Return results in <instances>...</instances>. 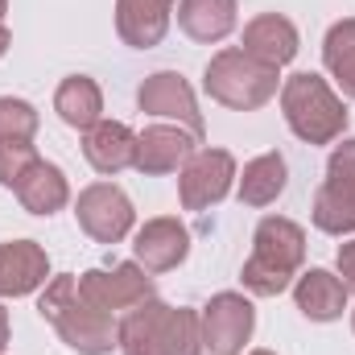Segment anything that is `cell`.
Returning <instances> with one entry per match:
<instances>
[{
  "mask_svg": "<svg viewBox=\"0 0 355 355\" xmlns=\"http://www.w3.org/2000/svg\"><path fill=\"white\" fill-rule=\"evenodd\" d=\"M132 257H137V265L145 268V272H170V268H178L190 257V232H186V223L174 219V215L149 219L137 232V240H132Z\"/></svg>",
  "mask_w": 355,
  "mask_h": 355,
  "instance_id": "13",
  "label": "cell"
},
{
  "mask_svg": "<svg viewBox=\"0 0 355 355\" xmlns=\"http://www.w3.org/2000/svg\"><path fill=\"white\" fill-rule=\"evenodd\" d=\"M178 29L190 42H223L236 29V0H178Z\"/></svg>",
  "mask_w": 355,
  "mask_h": 355,
  "instance_id": "20",
  "label": "cell"
},
{
  "mask_svg": "<svg viewBox=\"0 0 355 355\" xmlns=\"http://www.w3.org/2000/svg\"><path fill=\"white\" fill-rule=\"evenodd\" d=\"M137 103H141V112H149V116L178 120L182 128H190V132L202 141V112H198V99H194L190 83H186L178 71H157V75H149V79L141 83V91H137Z\"/></svg>",
  "mask_w": 355,
  "mask_h": 355,
  "instance_id": "11",
  "label": "cell"
},
{
  "mask_svg": "<svg viewBox=\"0 0 355 355\" xmlns=\"http://www.w3.org/2000/svg\"><path fill=\"white\" fill-rule=\"evenodd\" d=\"M4 343H8V310L0 306V352H4Z\"/></svg>",
  "mask_w": 355,
  "mask_h": 355,
  "instance_id": "27",
  "label": "cell"
},
{
  "mask_svg": "<svg viewBox=\"0 0 355 355\" xmlns=\"http://www.w3.org/2000/svg\"><path fill=\"white\" fill-rule=\"evenodd\" d=\"M12 194H17V202L29 211V215H42V219H50L54 211H62L67 202H71V186H67V174L54 166V162H33L21 182L12 186Z\"/></svg>",
  "mask_w": 355,
  "mask_h": 355,
  "instance_id": "19",
  "label": "cell"
},
{
  "mask_svg": "<svg viewBox=\"0 0 355 355\" xmlns=\"http://www.w3.org/2000/svg\"><path fill=\"white\" fill-rule=\"evenodd\" d=\"M37 162V149L33 141H0V186H17L21 174Z\"/></svg>",
  "mask_w": 355,
  "mask_h": 355,
  "instance_id": "25",
  "label": "cell"
},
{
  "mask_svg": "<svg viewBox=\"0 0 355 355\" xmlns=\"http://www.w3.org/2000/svg\"><path fill=\"white\" fill-rule=\"evenodd\" d=\"M37 314L58 331V339L79 355H112L120 347V322L103 310H95L87 297L79 293V277L62 272L50 277L42 297H37Z\"/></svg>",
  "mask_w": 355,
  "mask_h": 355,
  "instance_id": "1",
  "label": "cell"
},
{
  "mask_svg": "<svg viewBox=\"0 0 355 355\" xmlns=\"http://www.w3.org/2000/svg\"><path fill=\"white\" fill-rule=\"evenodd\" d=\"M202 331L198 314L170 302H141L120 322V355H198Z\"/></svg>",
  "mask_w": 355,
  "mask_h": 355,
  "instance_id": "3",
  "label": "cell"
},
{
  "mask_svg": "<svg viewBox=\"0 0 355 355\" xmlns=\"http://www.w3.org/2000/svg\"><path fill=\"white\" fill-rule=\"evenodd\" d=\"M75 219L95 244H120L132 232L137 211H132V198L116 182H91L75 198Z\"/></svg>",
  "mask_w": 355,
  "mask_h": 355,
  "instance_id": "8",
  "label": "cell"
},
{
  "mask_svg": "<svg viewBox=\"0 0 355 355\" xmlns=\"http://www.w3.org/2000/svg\"><path fill=\"white\" fill-rule=\"evenodd\" d=\"M50 257L33 240H8L0 244V297H25L33 289H46Z\"/></svg>",
  "mask_w": 355,
  "mask_h": 355,
  "instance_id": "14",
  "label": "cell"
},
{
  "mask_svg": "<svg viewBox=\"0 0 355 355\" xmlns=\"http://www.w3.org/2000/svg\"><path fill=\"white\" fill-rule=\"evenodd\" d=\"M248 355H277V352H248Z\"/></svg>",
  "mask_w": 355,
  "mask_h": 355,
  "instance_id": "30",
  "label": "cell"
},
{
  "mask_svg": "<svg viewBox=\"0 0 355 355\" xmlns=\"http://www.w3.org/2000/svg\"><path fill=\"white\" fill-rule=\"evenodd\" d=\"M236 182V157L227 149H194L190 162L182 166L178 174V198H182V211H207L215 202L227 198Z\"/></svg>",
  "mask_w": 355,
  "mask_h": 355,
  "instance_id": "9",
  "label": "cell"
},
{
  "mask_svg": "<svg viewBox=\"0 0 355 355\" xmlns=\"http://www.w3.org/2000/svg\"><path fill=\"white\" fill-rule=\"evenodd\" d=\"M322 62H327V71L335 75V83L339 91L355 99V17L347 21H335L331 29H327V42H322Z\"/></svg>",
  "mask_w": 355,
  "mask_h": 355,
  "instance_id": "23",
  "label": "cell"
},
{
  "mask_svg": "<svg viewBox=\"0 0 355 355\" xmlns=\"http://www.w3.org/2000/svg\"><path fill=\"white\" fill-rule=\"evenodd\" d=\"M285 178H289V166L281 153H261L244 166V178H240V202L244 207H268L281 198L285 190Z\"/></svg>",
  "mask_w": 355,
  "mask_h": 355,
  "instance_id": "22",
  "label": "cell"
},
{
  "mask_svg": "<svg viewBox=\"0 0 355 355\" xmlns=\"http://www.w3.org/2000/svg\"><path fill=\"white\" fill-rule=\"evenodd\" d=\"M281 112H285V124L297 141L306 145H335L347 128V107L343 99L331 91V83L322 75H289L285 87H281Z\"/></svg>",
  "mask_w": 355,
  "mask_h": 355,
  "instance_id": "4",
  "label": "cell"
},
{
  "mask_svg": "<svg viewBox=\"0 0 355 355\" xmlns=\"http://www.w3.org/2000/svg\"><path fill=\"white\" fill-rule=\"evenodd\" d=\"M293 302L310 322H335L347 310V285L331 268H310V272H297Z\"/></svg>",
  "mask_w": 355,
  "mask_h": 355,
  "instance_id": "18",
  "label": "cell"
},
{
  "mask_svg": "<svg viewBox=\"0 0 355 355\" xmlns=\"http://www.w3.org/2000/svg\"><path fill=\"white\" fill-rule=\"evenodd\" d=\"M54 112L62 116V124L87 132V128H95L103 120V91H99V83L91 75H71L54 91Z\"/></svg>",
  "mask_w": 355,
  "mask_h": 355,
  "instance_id": "21",
  "label": "cell"
},
{
  "mask_svg": "<svg viewBox=\"0 0 355 355\" xmlns=\"http://www.w3.org/2000/svg\"><path fill=\"white\" fill-rule=\"evenodd\" d=\"M37 107L29 99L0 95V141H33L37 137Z\"/></svg>",
  "mask_w": 355,
  "mask_h": 355,
  "instance_id": "24",
  "label": "cell"
},
{
  "mask_svg": "<svg viewBox=\"0 0 355 355\" xmlns=\"http://www.w3.org/2000/svg\"><path fill=\"white\" fill-rule=\"evenodd\" d=\"M202 91L215 103L232 107V112H257L277 95V71L257 62V58H248L240 46H227L207 62Z\"/></svg>",
  "mask_w": 355,
  "mask_h": 355,
  "instance_id": "5",
  "label": "cell"
},
{
  "mask_svg": "<svg viewBox=\"0 0 355 355\" xmlns=\"http://www.w3.org/2000/svg\"><path fill=\"white\" fill-rule=\"evenodd\" d=\"M79 293L103 314L132 310V306L153 297V272H145L137 261H124V265L112 268H91V272L79 277Z\"/></svg>",
  "mask_w": 355,
  "mask_h": 355,
  "instance_id": "10",
  "label": "cell"
},
{
  "mask_svg": "<svg viewBox=\"0 0 355 355\" xmlns=\"http://www.w3.org/2000/svg\"><path fill=\"white\" fill-rule=\"evenodd\" d=\"M83 157H87V166L95 174L116 178L137 157V132L128 124H120V120H99L83 137Z\"/></svg>",
  "mask_w": 355,
  "mask_h": 355,
  "instance_id": "17",
  "label": "cell"
},
{
  "mask_svg": "<svg viewBox=\"0 0 355 355\" xmlns=\"http://www.w3.org/2000/svg\"><path fill=\"white\" fill-rule=\"evenodd\" d=\"M352 327H355V310H352Z\"/></svg>",
  "mask_w": 355,
  "mask_h": 355,
  "instance_id": "31",
  "label": "cell"
},
{
  "mask_svg": "<svg viewBox=\"0 0 355 355\" xmlns=\"http://www.w3.org/2000/svg\"><path fill=\"white\" fill-rule=\"evenodd\" d=\"M335 265H339V277H343V285H347V289H355V240L339 248Z\"/></svg>",
  "mask_w": 355,
  "mask_h": 355,
  "instance_id": "26",
  "label": "cell"
},
{
  "mask_svg": "<svg viewBox=\"0 0 355 355\" xmlns=\"http://www.w3.org/2000/svg\"><path fill=\"white\" fill-rule=\"evenodd\" d=\"M174 0H116V33L132 50H153L170 33Z\"/></svg>",
  "mask_w": 355,
  "mask_h": 355,
  "instance_id": "15",
  "label": "cell"
},
{
  "mask_svg": "<svg viewBox=\"0 0 355 355\" xmlns=\"http://www.w3.org/2000/svg\"><path fill=\"white\" fill-rule=\"evenodd\" d=\"M8 46H12V33H8V29H4V25H0V58H4V54H8Z\"/></svg>",
  "mask_w": 355,
  "mask_h": 355,
  "instance_id": "28",
  "label": "cell"
},
{
  "mask_svg": "<svg viewBox=\"0 0 355 355\" xmlns=\"http://www.w3.org/2000/svg\"><path fill=\"white\" fill-rule=\"evenodd\" d=\"M198 331H202V352L211 355H244V343L257 331V310L244 293H215L202 314H198Z\"/></svg>",
  "mask_w": 355,
  "mask_h": 355,
  "instance_id": "7",
  "label": "cell"
},
{
  "mask_svg": "<svg viewBox=\"0 0 355 355\" xmlns=\"http://www.w3.org/2000/svg\"><path fill=\"white\" fill-rule=\"evenodd\" d=\"M198 137L190 128H178V124H149L145 132H137V157H132V170H141L145 178H162L174 174L190 162Z\"/></svg>",
  "mask_w": 355,
  "mask_h": 355,
  "instance_id": "12",
  "label": "cell"
},
{
  "mask_svg": "<svg viewBox=\"0 0 355 355\" xmlns=\"http://www.w3.org/2000/svg\"><path fill=\"white\" fill-rule=\"evenodd\" d=\"M4 12H8V0H0V17H4Z\"/></svg>",
  "mask_w": 355,
  "mask_h": 355,
  "instance_id": "29",
  "label": "cell"
},
{
  "mask_svg": "<svg viewBox=\"0 0 355 355\" xmlns=\"http://www.w3.org/2000/svg\"><path fill=\"white\" fill-rule=\"evenodd\" d=\"M240 50H244L248 58L272 67V71H281L285 62L297 58V29H293V21L281 17V12H261V17H252V21L244 25V46H240Z\"/></svg>",
  "mask_w": 355,
  "mask_h": 355,
  "instance_id": "16",
  "label": "cell"
},
{
  "mask_svg": "<svg viewBox=\"0 0 355 355\" xmlns=\"http://www.w3.org/2000/svg\"><path fill=\"white\" fill-rule=\"evenodd\" d=\"M302 261H306V232L285 215H265L257 223L252 257L244 261L240 281L252 297H277L297 281Z\"/></svg>",
  "mask_w": 355,
  "mask_h": 355,
  "instance_id": "2",
  "label": "cell"
},
{
  "mask_svg": "<svg viewBox=\"0 0 355 355\" xmlns=\"http://www.w3.org/2000/svg\"><path fill=\"white\" fill-rule=\"evenodd\" d=\"M314 227L327 236L355 232V137L335 145L327 157V182L314 194Z\"/></svg>",
  "mask_w": 355,
  "mask_h": 355,
  "instance_id": "6",
  "label": "cell"
}]
</instances>
